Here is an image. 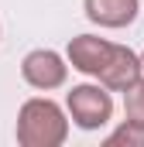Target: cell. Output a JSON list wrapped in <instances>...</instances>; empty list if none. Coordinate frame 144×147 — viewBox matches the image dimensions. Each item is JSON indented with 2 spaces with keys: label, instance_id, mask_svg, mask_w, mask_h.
Here are the masks:
<instances>
[{
  "label": "cell",
  "instance_id": "cell-9",
  "mask_svg": "<svg viewBox=\"0 0 144 147\" xmlns=\"http://www.w3.org/2000/svg\"><path fill=\"white\" fill-rule=\"evenodd\" d=\"M141 69H144V51H141Z\"/></svg>",
  "mask_w": 144,
  "mask_h": 147
},
{
  "label": "cell",
  "instance_id": "cell-1",
  "mask_svg": "<svg viewBox=\"0 0 144 147\" xmlns=\"http://www.w3.org/2000/svg\"><path fill=\"white\" fill-rule=\"evenodd\" d=\"M69 110L48 96H31L17 110V144L21 147H62L69 137Z\"/></svg>",
  "mask_w": 144,
  "mask_h": 147
},
{
  "label": "cell",
  "instance_id": "cell-5",
  "mask_svg": "<svg viewBox=\"0 0 144 147\" xmlns=\"http://www.w3.org/2000/svg\"><path fill=\"white\" fill-rule=\"evenodd\" d=\"M82 10L93 24L117 31V28H127L137 21L141 0H82Z\"/></svg>",
  "mask_w": 144,
  "mask_h": 147
},
{
  "label": "cell",
  "instance_id": "cell-7",
  "mask_svg": "<svg viewBox=\"0 0 144 147\" xmlns=\"http://www.w3.org/2000/svg\"><path fill=\"white\" fill-rule=\"evenodd\" d=\"M103 144H107V147H144V123L134 120V116H127L117 130L107 134Z\"/></svg>",
  "mask_w": 144,
  "mask_h": 147
},
{
  "label": "cell",
  "instance_id": "cell-2",
  "mask_svg": "<svg viewBox=\"0 0 144 147\" xmlns=\"http://www.w3.org/2000/svg\"><path fill=\"white\" fill-rule=\"evenodd\" d=\"M65 110L79 130L93 134L113 120V96L103 82H79L65 92Z\"/></svg>",
  "mask_w": 144,
  "mask_h": 147
},
{
  "label": "cell",
  "instance_id": "cell-8",
  "mask_svg": "<svg viewBox=\"0 0 144 147\" xmlns=\"http://www.w3.org/2000/svg\"><path fill=\"white\" fill-rule=\"evenodd\" d=\"M124 113L144 123V75L127 89V92H124Z\"/></svg>",
  "mask_w": 144,
  "mask_h": 147
},
{
  "label": "cell",
  "instance_id": "cell-3",
  "mask_svg": "<svg viewBox=\"0 0 144 147\" xmlns=\"http://www.w3.org/2000/svg\"><path fill=\"white\" fill-rule=\"evenodd\" d=\"M21 75L38 92L62 89L65 79H69V58L58 55V51H52V48H35V51H28L21 58Z\"/></svg>",
  "mask_w": 144,
  "mask_h": 147
},
{
  "label": "cell",
  "instance_id": "cell-4",
  "mask_svg": "<svg viewBox=\"0 0 144 147\" xmlns=\"http://www.w3.org/2000/svg\"><path fill=\"white\" fill-rule=\"evenodd\" d=\"M113 51H117V45L100 34H75L69 41V48H65V58H69V65L75 72L89 75V79H100L107 72V65L113 62Z\"/></svg>",
  "mask_w": 144,
  "mask_h": 147
},
{
  "label": "cell",
  "instance_id": "cell-6",
  "mask_svg": "<svg viewBox=\"0 0 144 147\" xmlns=\"http://www.w3.org/2000/svg\"><path fill=\"white\" fill-rule=\"evenodd\" d=\"M141 75H144V69H141V55H137L134 48H127V45H117L113 62L107 65V72L100 75L96 82H103L110 92H127V89H130Z\"/></svg>",
  "mask_w": 144,
  "mask_h": 147
}]
</instances>
